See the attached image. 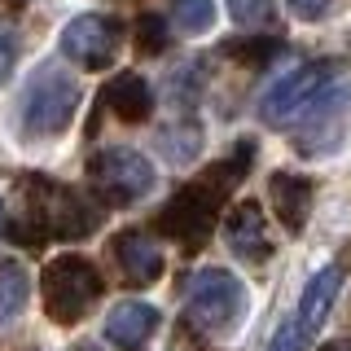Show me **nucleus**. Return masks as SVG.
I'll use <instances>...</instances> for the list:
<instances>
[{
    "label": "nucleus",
    "mask_w": 351,
    "mask_h": 351,
    "mask_svg": "<svg viewBox=\"0 0 351 351\" xmlns=\"http://www.w3.org/2000/svg\"><path fill=\"white\" fill-rule=\"evenodd\" d=\"M101 224V202H93L88 193L58 184L49 176H18V202L14 211H5V233L18 246H44V241H84Z\"/></svg>",
    "instance_id": "f257e3e1"
},
{
    "label": "nucleus",
    "mask_w": 351,
    "mask_h": 351,
    "mask_svg": "<svg viewBox=\"0 0 351 351\" xmlns=\"http://www.w3.org/2000/svg\"><path fill=\"white\" fill-rule=\"evenodd\" d=\"M224 241L237 259H250V263H263L272 255V237H268V219H263V206L259 202H237L233 211L224 215Z\"/></svg>",
    "instance_id": "9b49d317"
},
{
    "label": "nucleus",
    "mask_w": 351,
    "mask_h": 351,
    "mask_svg": "<svg viewBox=\"0 0 351 351\" xmlns=\"http://www.w3.org/2000/svg\"><path fill=\"white\" fill-rule=\"evenodd\" d=\"M27 303H31V272L18 259H0V329L18 321Z\"/></svg>",
    "instance_id": "dca6fc26"
},
{
    "label": "nucleus",
    "mask_w": 351,
    "mask_h": 351,
    "mask_svg": "<svg viewBox=\"0 0 351 351\" xmlns=\"http://www.w3.org/2000/svg\"><path fill=\"white\" fill-rule=\"evenodd\" d=\"M307 329L299 325V316L294 321H281V329L272 334V343H268V351H307Z\"/></svg>",
    "instance_id": "4be33fe9"
},
{
    "label": "nucleus",
    "mask_w": 351,
    "mask_h": 351,
    "mask_svg": "<svg viewBox=\"0 0 351 351\" xmlns=\"http://www.w3.org/2000/svg\"><path fill=\"white\" fill-rule=\"evenodd\" d=\"M9 5H31V0H9Z\"/></svg>",
    "instance_id": "c85d7f7f"
},
{
    "label": "nucleus",
    "mask_w": 351,
    "mask_h": 351,
    "mask_svg": "<svg viewBox=\"0 0 351 351\" xmlns=\"http://www.w3.org/2000/svg\"><path fill=\"white\" fill-rule=\"evenodd\" d=\"M343 71V62H307L294 66L290 75H281L268 93L259 97V119L268 128H294L307 114V106L329 88V80Z\"/></svg>",
    "instance_id": "6e6552de"
},
{
    "label": "nucleus",
    "mask_w": 351,
    "mask_h": 351,
    "mask_svg": "<svg viewBox=\"0 0 351 351\" xmlns=\"http://www.w3.org/2000/svg\"><path fill=\"white\" fill-rule=\"evenodd\" d=\"M18 66V40H14V31H5L0 27V84L9 80V71Z\"/></svg>",
    "instance_id": "393cba45"
},
{
    "label": "nucleus",
    "mask_w": 351,
    "mask_h": 351,
    "mask_svg": "<svg viewBox=\"0 0 351 351\" xmlns=\"http://www.w3.org/2000/svg\"><path fill=\"white\" fill-rule=\"evenodd\" d=\"M184 312H189V321L197 329L224 334L246 316V285L228 268H202L184 285Z\"/></svg>",
    "instance_id": "423d86ee"
},
{
    "label": "nucleus",
    "mask_w": 351,
    "mask_h": 351,
    "mask_svg": "<svg viewBox=\"0 0 351 351\" xmlns=\"http://www.w3.org/2000/svg\"><path fill=\"white\" fill-rule=\"evenodd\" d=\"M0 228H5V206H0Z\"/></svg>",
    "instance_id": "cd10ccee"
},
{
    "label": "nucleus",
    "mask_w": 351,
    "mask_h": 351,
    "mask_svg": "<svg viewBox=\"0 0 351 351\" xmlns=\"http://www.w3.org/2000/svg\"><path fill=\"white\" fill-rule=\"evenodd\" d=\"M321 351H351V338H334V343H325Z\"/></svg>",
    "instance_id": "a878e982"
},
{
    "label": "nucleus",
    "mask_w": 351,
    "mask_h": 351,
    "mask_svg": "<svg viewBox=\"0 0 351 351\" xmlns=\"http://www.w3.org/2000/svg\"><path fill=\"white\" fill-rule=\"evenodd\" d=\"M197 84H202V75H197V62H189V66H180V71L167 80V88H171V97L180 106H189L193 101V93H197Z\"/></svg>",
    "instance_id": "5701e85b"
},
{
    "label": "nucleus",
    "mask_w": 351,
    "mask_h": 351,
    "mask_svg": "<svg viewBox=\"0 0 351 351\" xmlns=\"http://www.w3.org/2000/svg\"><path fill=\"white\" fill-rule=\"evenodd\" d=\"M268 197H272V211H277V219H281L285 233H303V228H307V215H312V202H316L312 176H299V171H272Z\"/></svg>",
    "instance_id": "f8f14e48"
},
{
    "label": "nucleus",
    "mask_w": 351,
    "mask_h": 351,
    "mask_svg": "<svg viewBox=\"0 0 351 351\" xmlns=\"http://www.w3.org/2000/svg\"><path fill=\"white\" fill-rule=\"evenodd\" d=\"M158 149H162L167 162L184 167V162H193L197 149H202V128H197L193 119H180V123H171V128L158 132Z\"/></svg>",
    "instance_id": "f3484780"
},
{
    "label": "nucleus",
    "mask_w": 351,
    "mask_h": 351,
    "mask_svg": "<svg viewBox=\"0 0 351 351\" xmlns=\"http://www.w3.org/2000/svg\"><path fill=\"white\" fill-rule=\"evenodd\" d=\"M110 246H114V263L128 277V285H154L162 277V250H158V241H154L149 233L123 228V233H114Z\"/></svg>",
    "instance_id": "ddd939ff"
},
{
    "label": "nucleus",
    "mask_w": 351,
    "mask_h": 351,
    "mask_svg": "<svg viewBox=\"0 0 351 351\" xmlns=\"http://www.w3.org/2000/svg\"><path fill=\"white\" fill-rule=\"evenodd\" d=\"M158 307L154 303H141V299H123L106 312V343L114 351H141L158 334Z\"/></svg>",
    "instance_id": "9d476101"
},
{
    "label": "nucleus",
    "mask_w": 351,
    "mask_h": 351,
    "mask_svg": "<svg viewBox=\"0 0 351 351\" xmlns=\"http://www.w3.org/2000/svg\"><path fill=\"white\" fill-rule=\"evenodd\" d=\"M285 5H290V14L299 22H321L334 9V0H285Z\"/></svg>",
    "instance_id": "b1692460"
},
{
    "label": "nucleus",
    "mask_w": 351,
    "mask_h": 351,
    "mask_svg": "<svg viewBox=\"0 0 351 351\" xmlns=\"http://www.w3.org/2000/svg\"><path fill=\"white\" fill-rule=\"evenodd\" d=\"M123 49V22L110 14H80L62 27V58L80 71H106Z\"/></svg>",
    "instance_id": "1a4fd4ad"
},
{
    "label": "nucleus",
    "mask_w": 351,
    "mask_h": 351,
    "mask_svg": "<svg viewBox=\"0 0 351 351\" xmlns=\"http://www.w3.org/2000/svg\"><path fill=\"white\" fill-rule=\"evenodd\" d=\"M167 44H171L167 18L162 14H141V22H136V53L141 58H158V53H167Z\"/></svg>",
    "instance_id": "6ab92c4d"
},
{
    "label": "nucleus",
    "mask_w": 351,
    "mask_h": 351,
    "mask_svg": "<svg viewBox=\"0 0 351 351\" xmlns=\"http://www.w3.org/2000/svg\"><path fill=\"white\" fill-rule=\"evenodd\" d=\"M75 110H80V84L71 71H62L58 62H44L18 97V128L22 136L44 141V136H62L71 128Z\"/></svg>",
    "instance_id": "7ed1b4c3"
},
{
    "label": "nucleus",
    "mask_w": 351,
    "mask_h": 351,
    "mask_svg": "<svg viewBox=\"0 0 351 351\" xmlns=\"http://www.w3.org/2000/svg\"><path fill=\"white\" fill-rule=\"evenodd\" d=\"M255 162V141H237L228 158H219L215 167H206L197 180H189L184 189L171 193V202L158 211V233L176 237L184 250H197L206 237H211L219 206L228 202V193L241 184L246 167Z\"/></svg>",
    "instance_id": "f03ea898"
},
{
    "label": "nucleus",
    "mask_w": 351,
    "mask_h": 351,
    "mask_svg": "<svg viewBox=\"0 0 351 351\" xmlns=\"http://www.w3.org/2000/svg\"><path fill=\"white\" fill-rule=\"evenodd\" d=\"M338 290H343V263H325V268L307 281V290L299 299V312H294L307 334H316V329L325 325V316H329V307H334Z\"/></svg>",
    "instance_id": "2eb2a0df"
},
{
    "label": "nucleus",
    "mask_w": 351,
    "mask_h": 351,
    "mask_svg": "<svg viewBox=\"0 0 351 351\" xmlns=\"http://www.w3.org/2000/svg\"><path fill=\"white\" fill-rule=\"evenodd\" d=\"M228 53H237V58H246L250 66H255V71H263V66H268L272 58H277L281 53V44L277 40H246V44H228Z\"/></svg>",
    "instance_id": "412c9836"
},
{
    "label": "nucleus",
    "mask_w": 351,
    "mask_h": 351,
    "mask_svg": "<svg viewBox=\"0 0 351 351\" xmlns=\"http://www.w3.org/2000/svg\"><path fill=\"white\" fill-rule=\"evenodd\" d=\"M171 18H176V27L189 31V36H197V31H211L215 0H171Z\"/></svg>",
    "instance_id": "a211bd4d"
},
{
    "label": "nucleus",
    "mask_w": 351,
    "mask_h": 351,
    "mask_svg": "<svg viewBox=\"0 0 351 351\" xmlns=\"http://www.w3.org/2000/svg\"><path fill=\"white\" fill-rule=\"evenodd\" d=\"M101 106L119 123H145L154 114V88L141 71H119L114 80L101 88Z\"/></svg>",
    "instance_id": "4468645a"
},
{
    "label": "nucleus",
    "mask_w": 351,
    "mask_h": 351,
    "mask_svg": "<svg viewBox=\"0 0 351 351\" xmlns=\"http://www.w3.org/2000/svg\"><path fill=\"white\" fill-rule=\"evenodd\" d=\"M71 351H97V347H88V343H84V347H71Z\"/></svg>",
    "instance_id": "bb28decb"
},
{
    "label": "nucleus",
    "mask_w": 351,
    "mask_h": 351,
    "mask_svg": "<svg viewBox=\"0 0 351 351\" xmlns=\"http://www.w3.org/2000/svg\"><path fill=\"white\" fill-rule=\"evenodd\" d=\"M88 180H93V189H97L101 202L132 206L158 184V171H154V162L141 149L110 145V149H97L93 158H88Z\"/></svg>",
    "instance_id": "0eeeda50"
},
{
    "label": "nucleus",
    "mask_w": 351,
    "mask_h": 351,
    "mask_svg": "<svg viewBox=\"0 0 351 351\" xmlns=\"http://www.w3.org/2000/svg\"><path fill=\"white\" fill-rule=\"evenodd\" d=\"M101 290H106L101 272L84 255H58L40 272V303L49 312V321H58V325L84 321L97 307V299H101Z\"/></svg>",
    "instance_id": "20e7f679"
},
{
    "label": "nucleus",
    "mask_w": 351,
    "mask_h": 351,
    "mask_svg": "<svg viewBox=\"0 0 351 351\" xmlns=\"http://www.w3.org/2000/svg\"><path fill=\"white\" fill-rule=\"evenodd\" d=\"M272 0H228V14H233L237 27H246V31H255V27H268L272 22Z\"/></svg>",
    "instance_id": "aec40b11"
},
{
    "label": "nucleus",
    "mask_w": 351,
    "mask_h": 351,
    "mask_svg": "<svg viewBox=\"0 0 351 351\" xmlns=\"http://www.w3.org/2000/svg\"><path fill=\"white\" fill-rule=\"evenodd\" d=\"M347 128H351V71L343 66L325 93L307 106V114L294 123V149L303 158H325L343 145Z\"/></svg>",
    "instance_id": "39448f33"
}]
</instances>
